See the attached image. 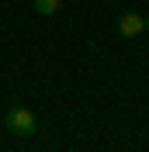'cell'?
I'll use <instances>...</instances> for the list:
<instances>
[{
  "mask_svg": "<svg viewBox=\"0 0 149 152\" xmlns=\"http://www.w3.org/2000/svg\"><path fill=\"white\" fill-rule=\"evenodd\" d=\"M114 28H118L121 38H139L142 31H146V18H142L139 10H125V14L118 18V24H114Z\"/></svg>",
  "mask_w": 149,
  "mask_h": 152,
  "instance_id": "cell-2",
  "label": "cell"
},
{
  "mask_svg": "<svg viewBox=\"0 0 149 152\" xmlns=\"http://www.w3.org/2000/svg\"><path fill=\"white\" fill-rule=\"evenodd\" d=\"M4 124H7V132L21 135V138H28V135H35L38 118L28 111V107H10V111H7V118H4Z\"/></svg>",
  "mask_w": 149,
  "mask_h": 152,
  "instance_id": "cell-1",
  "label": "cell"
},
{
  "mask_svg": "<svg viewBox=\"0 0 149 152\" xmlns=\"http://www.w3.org/2000/svg\"><path fill=\"white\" fill-rule=\"evenodd\" d=\"M59 7H63V0H35V14H42V18H52Z\"/></svg>",
  "mask_w": 149,
  "mask_h": 152,
  "instance_id": "cell-3",
  "label": "cell"
}]
</instances>
